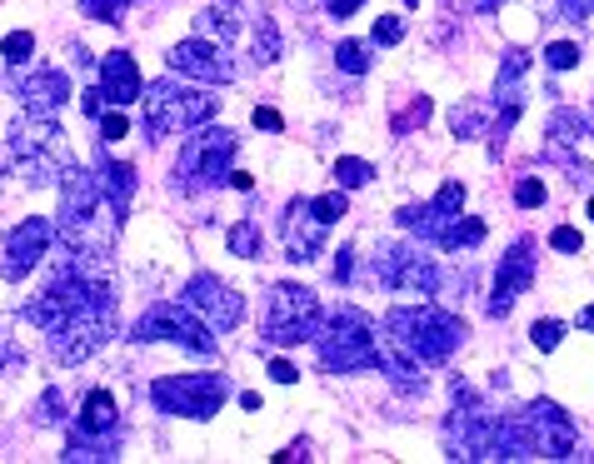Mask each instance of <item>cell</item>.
I'll list each match as a JSON object with an SVG mask.
<instances>
[{"label": "cell", "mask_w": 594, "mask_h": 464, "mask_svg": "<svg viewBox=\"0 0 594 464\" xmlns=\"http://www.w3.org/2000/svg\"><path fill=\"white\" fill-rule=\"evenodd\" d=\"M230 185H235V191H250V185H255V180H250L245 170H230Z\"/></svg>", "instance_id": "obj_50"}, {"label": "cell", "mask_w": 594, "mask_h": 464, "mask_svg": "<svg viewBox=\"0 0 594 464\" xmlns=\"http://www.w3.org/2000/svg\"><path fill=\"white\" fill-rule=\"evenodd\" d=\"M549 245H555L559 255H580L584 240H580V230H574V225H555V230H549Z\"/></svg>", "instance_id": "obj_41"}, {"label": "cell", "mask_w": 594, "mask_h": 464, "mask_svg": "<svg viewBox=\"0 0 594 464\" xmlns=\"http://www.w3.org/2000/svg\"><path fill=\"white\" fill-rule=\"evenodd\" d=\"M96 180H100V195H106L110 210H116V220H125L131 195H135V166H125V160H100Z\"/></svg>", "instance_id": "obj_21"}, {"label": "cell", "mask_w": 594, "mask_h": 464, "mask_svg": "<svg viewBox=\"0 0 594 464\" xmlns=\"http://www.w3.org/2000/svg\"><path fill=\"white\" fill-rule=\"evenodd\" d=\"M360 5H365V0H330V15H335V21H350Z\"/></svg>", "instance_id": "obj_47"}, {"label": "cell", "mask_w": 594, "mask_h": 464, "mask_svg": "<svg viewBox=\"0 0 594 464\" xmlns=\"http://www.w3.org/2000/svg\"><path fill=\"white\" fill-rule=\"evenodd\" d=\"M255 125H260V131H280V125H286V120H280V110H270V106H255Z\"/></svg>", "instance_id": "obj_45"}, {"label": "cell", "mask_w": 594, "mask_h": 464, "mask_svg": "<svg viewBox=\"0 0 594 464\" xmlns=\"http://www.w3.org/2000/svg\"><path fill=\"white\" fill-rule=\"evenodd\" d=\"M116 444L120 435L110 429V435H96V429H71V444H65V460H116Z\"/></svg>", "instance_id": "obj_23"}, {"label": "cell", "mask_w": 594, "mask_h": 464, "mask_svg": "<svg viewBox=\"0 0 594 464\" xmlns=\"http://www.w3.org/2000/svg\"><path fill=\"white\" fill-rule=\"evenodd\" d=\"M325 220L315 215V205L310 200H290V210H286V251H290V260L295 265H305V260H315V255L325 251Z\"/></svg>", "instance_id": "obj_18"}, {"label": "cell", "mask_w": 594, "mask_h": 464, "mask_svg": "<svg viewBox=\"0 0 594 464\" xmlns=\"http://www.w3.org/2000/svg\"><path fill=\"white\" fill-rule=\"evenodd\" d=\"M450 131L460 135V141H475V135L485 131V115H480V106H454L450 110Z\"/></svg>", "instance_id": "obj_33"}, {"label": "cell", "mask_w": 594, "mask_h": 464, "mask_svg": "<svg viewBox=\"0 0 594 464\" xmlns=\"http://www.w3.org/2000/svg\"><path fill=\"white\" fill-rule=\"evenodd\" d=\"M195 30H201L205 40H220V46H226V40L235 36V11H230V5H205V11L195 15Z\"/></svg>", "instance_id": "obj_28"}, {"label": "cell", "mask_w": 594, "mask_h": 464, "mask_svg": "<svg viewBox=\"0 0 594 464\" xmlns=\"http://www.w3.org/2000/svg\"><path fill=\"white\" fill-rule=\"evenodd\" d=\"M255 60H260V65H275V60H280V25L270 21V15H260V21H255Z\"/></svg>", "instance_id": "obj_30"}, {"label": "cell", "mask_w": 594, "mask_h": 464, "mask_svg": "<svg viewBox=\"0 0 594 464\" xmlns=\"http://www.w3.org/2000/svg\"><path fill=\"white\" fill-rule=\"evenodd\" d=\"M100 106H106V96H100V85H96V90H85V115H90V120H100V115H106V110H100Z\"/></svg>", "instance_id": "obj_48"}, {"label": "cell", "mask_w": 594, "mask_h": 464, "mask_svg": "<svg viewBox=\"0 0 594 464\" xmlns=\"http://www.w3.org/2000/svg\"><path fill=\"white\" fill-rule=\"evenodd\" d=\"M125 135H131V120L106 110V115H100V141H125Z\"/></svg>", "instance_id": "obj_42"}, {"label": "cell", "mask_w": 594, "mask_h": 464, "mask_svg": "<svg viewBox=\"0 0 594 464\" xmlns=\"http://www.w3.org/2000/svg\"><path fill=\"white\" fill-rule=\"evenodd\" d=\"M355 251H340L335 255V280H350V270H355V260H350Z\"/></svg>", "instance_id": "obj_49"}, {"label": "cell", "mask_w": 594, "mask_h": 464, "mask_svg": "<svg viewBox=\"0 0 594 464\" xmlns=\"http://www.w3.org/2000/svg\"><path fill=\"white\" fill-rule=\"evenodd\" d=\"M131 340H170V345L191 350V355H215V350H220V334H215L185 300H160V305H150L141 320H135Z\"/></svg>", "instance_id": "obj_6"}, {"label": "cell", "mask_w": 594, "mask_h": 464, "mask_svg": "<svg viewBox=\"0 0 594 464\" xmlns=\"http://www.w3.org/2000/svg\"><path fill=\"white\" fill-rule=\"evenodd\" d=\"M110 334H116V295H110V290H96V295L85 300V305H75L60 325H50V355H56L60 365H81V359H90L106 345Z\"/></svg>", "instance_id": "obj_3"}, {"label": "cell", "mask_w": 594, "mask_h": 464, "mask_svg": "<svg viewBox=\"0 0 594 464\" xmlns=\"http://www.w3.org/2000/svg\"><path fill=\"white\" fill-rule=\"evenodd\" d=\"M60 419H65V394H60V384H50L36 400V425H60Z\"/></svg>", "instance_id": "obj_34"}, {"label": "cell", "mask_w": 594, "mask_h": 464, "mask_svg": "<svg viewBox=\"0 0 594 464\" xmlns=\"http://www.w3.org/2000/svg\"><path fill=\"white\" fill-rule=\"evenodd\" d=\"M50 245H56V220H46V215L21 220V225L5 235V245H0V274H5L11 285L15 280H25V274L50 255Z\"/></svg>", "instance_id": "obj_11"}, {"label": "cell", "mask_w": 594, "mask_h": 464, "mask_svg": "<svg viewBox=\"0 0 594 464\" xmlns=\"http://www.w3.org/2000/svg\"><path fill=\"white\" fill-rule=\"evenodd\" d=\"M270 380H275V384H295L300 369L290 365V359H270Z\"/></svg>", "instance_id": "obj_44"}, {"label": "cell", "mask_w": 594, "mask_h": 464, "mask_svg": "<svg viewBox=\"0 0 594 464\" xmlns=\"http://www.w3.org/2000/svg\"><path fill=\"white\" fill-rule=\"evenodd\" d=\"M315 350H320V365L330 375H355V369H375L380 355V330L365 309L340 305L335 315H325L320 330H315Z\"/></svg>", "instance_id": "obj_2"}, {"label": "cell", "mask_w": 594, "mask_h": 464, "mask_svg": "<svg viewBox=\"0 0 594 464\" xmlns=\"http://www.w3.org/2000/svg\"><path fill=\"white\" fill-rule=\"evenodd\" d=\"M480 11H499V0H480Z\"/></svg>", "instance_id": "obj_52"}, {"label": "cell", "mask_w": 594, "mask_h": 464, "mask_svg": "<svg viewBox=\"0 0 594 464\" xmlns=\"http://www.w3.org/2000/svg\"><path fill=\"white\" fill-rule=\"evenodd\" d=\"M464 320L435 305H400L385 315V340L400 345L415 365H445L464 345Z\"/></svg>", "instance_id": "obj_1"}, {"label": "cell", "mask_w": 594, "mask_h": 464, "mask_svg": "<svg viewBox=\"0 0 594 464\" xmlns=\"http://www.w3.org/2000/svg\"><path fill=\"white\" fill-rule=\"evenodd\" d=\"M480 240H485V220H475V215H454L450 225L440 230L435 245H445V251H475Z\"/></svg>", "instance_id": "obj_25"}, {"label": "cell", "mask_w": 594, "mask_h": 464, "mask_svg": "<svg viewBox=\"0 0 594 464\" xmlns=\"http://www.w3.org/2000/svg\"><path fill=\"white\" fill-rule=\"evenodd\" d=\"M141 65L131 60V50H106L100 56V96L110 106H135L141 100Z\"/></svg>", "instance_id": "obj_19"}, {"label": "cell", "mask_w": 594, "mask_h": 464, "mask_svg": "<svg viewBox=\"0 0 594 464\" xmlns=\"http://www.w3.org/2000/svg\"><path fill=\"white\" fill-rule=\"evenodd\" d=\"M131 0H81V11L90 21H106V25H120V11H125Z\"/></svg>", "instance_id": "obj_35"}, {"label": "cell", "mask_w": 594, "mask_h": 464, "mask_svg": "<svg viewBox=\"0 0 594 464\" xmlns=\"http://www.w3.org/2000/svg\"><path fill=\"white\" fill-rule=\"evenodd\" d=\"M530 285H535V240H514L510 255L499 260L495 295H489V315H495V320H505V315L514 309V300H520Z\"/></svg>", "instance_id": "obj_15"}, {"label": "cell", "mask_w": 594, "mask_h": 464, "mask_svg": "<svg viewBox=\"0 0 594 464\" xmlns=\"http://www.w3.org/2000/svg\"><path fill=\"white\" fill-rule=\"evenodd\" d=\"M530 340H535V350H555L559 340H565V325H559V320H535Z\"/></svg>", "instance_id": "obj_38"}, {"label": "cell", "mask_w": 594, "mask_h": 464, "mask_svg": "<svg viewBox=\"0 0 594 464\" xmlns=\"http://www.w3.org/2000/svg\"><path fill=\"white\" fill-rule=\"evenodd\" d=\"M590 220H594V200H590Z\"/></svg>", "instance_id": "obj_53"}, {"label": "cell", "mask_w": 594, "mask_h": 464, "mask_svg": "<svg viewBox=\"0 0 594 464\" xmlns=\"http://www.w3.org/2000/svg\"><path fill=\"white\" fill-rule=\"evenodd\" d=\"M545 65L549 71H570V65H580V46H574V40H555V46L545 50Z\"/></svg>", "instance_id": "obj_36"}, {"label": "cell", "mask_w": 594, "mask_h": 464, "mask_svg": "<svg viewBox=\"0 0 594 464\" xmlns=\"http://www.w3.org/2000/svg\"><path fill=\"white\" fill-rule=\"evenodd\" d=\"M226 245H230V255H240V260H260L265 255V235H260L255 220H235L230 235H226Z\"/></svg>", "instance_id": "obj_27"}, {"label": "cell", "mask_w": 594, "mask_h": 464, "mask_svg": "<svg viewBox=\"0 0 594 464\" xmlns=\"http://www.w3.org/2000/svg\"><path fill=\"white\" fill-rule=\"evenodd\" d=\"M141 110H145L150 141H160V135H191L195 125H205L215 115V96L191 90V85H175V81H155L141 90Z\"/></svg>", "instance_id": "obj_5"}, {"label": "cell", "mask_w": 594, "mask_h": 464, "mask_svg": "<svg viewBox=\"0 0 594 464\" xmlns=\"http://www.w3.org/2000/svg\"><path fill=\"white\" fill-rule=\"evenodd\" d=\"M404 5H420V0H404Z\"/></svg>", "instance_id": "obj_54"}, {"label": "cell", "mask_w": 594, "mask_h": 464, "mask_svg": "<svg viewBox=\"0 0 594 464\" xmlns=\"http://www.w3.org/2000/svg\"><path fill=\"white\" fill-rule=\"evenodd\" d=\"M520 429H524V440H530V450H535V460H570L574 444H580L574 419L565 415L555 400H535V405L520 415Z\"/></svg>", "instance_id": "obj_10"}, {"label": "cell", "mask_w": 594, "mask_h": 464, "mask_svg": "<svg viewBox=\"0 0 594 464\" xmlns=\"http://www.w3.org/2000/svg\"><path fill=\"white\" fill-rule=\"evenodd\" d=\"M11 155L36 185H60L65 170H71V145H65V131H60L50 115L15 120L11 125Z\"/></svg>", "instance_id": "obj_4"}, {"label": "cell", "mask_w": 594, "mask_h": 464, "mask_svg": "<svg viewBox=\"0 0 594 464\" xmlns=\"http://www.w3.org/2000/svg\"><path fill=\"white\" fill-rule=\"evenodd\" d=\"M235 150L240 141L220 125V131H201L185 141V150H180L175 160V185L180 191H205V185H220V180H230V166H235Z\"/></svg>", "instance_id": "obj_7"}, {"label": "cell", "mask_w": 594, "mask_h": 464, "mask_svg": "<svg viewBox=\"0 0 594 464\" xmlns=\"http://www.w3.org/2000/svg\"><path fill=\"white\" fill-rule=\"evenodd\" d=\"M369 175H375V166L360 160V155H340V160H335V185H340V191H360V185H369Z\"/></svg>", "instance_id": "obj_29"}, {"label": "cell", "mask_w": 594, "mask_h": 464, "mask_svg": "<svg viewBox=\"0 0 594 464\" xmlns=\"http://www.w3.org/2000/svg\"><path fill=\"white\" fill-rule=\"evenodd\" d=\"M315 330H320V300H315V290L275 285L265 340H270V345H300V340H315Z\"/></svg>", "instance_id": "obj_9"}, {"label": "cell", "mask_w": 594, "mask_h": 464, "mask_svg": "<svg viewBox=\"0 0 594 464\" xmlns=\"http://www.w3.org/2000/svg\"><path fill=\"white\" fill-rule=\"evenodd\" d=\"M524 75H530V50L510 46L505 50V60H499V81H495V100H505V106H524L520 96V85Z\"/></svg>", "instance_id": "obj_22"}, {"label": "cell", "mask_w": 594, "mask_h": 464, "mask_svg": "<svg viewBox=\"0 0 594 464\" xmlns=\"http://www.w3.org/2000/svg\"><path fill=\"white\" fill-rule=\"evenodd\" d=\"M590 125H594V115H590Z\"/></svg>", "instance_id": "obj_55"}, {"label": "cell", "mask_w": 594, "mask_h": 464, "mask_svg": "<svg viewBox=\"0 0 594 464\" xmlns=\"http://www.w3.org/2000/svg\"><path fill=\"white\" fill-rule=\"evenodd\" d=\"M375 274H380L390 290H400V295H435V290H440L435 260L410 251V245H385V251L375 255Z\"/></svg>", "instance_id": "obj_12"}, {"label": "cell", "mask_w": 594, "mask_h": 464, "mask_svg": "<svg viewBox=\"0 0 594 464\" xmlns=\"http://www.w3.org/2000/svg\"><path fill=\"white\" fill-rule=\"evenodd\" d=\"M166 60H170V71L175 75H191V81H205V85H230L235 81V60H230V50L220 46V40L191 36V40H180Z\"/></svg>", "instance_id": "obj_14"}, {"label": "cell", "mask_w": 594, "mask_h": 464, "mask_svg": "<svg viewBox=\"0 0 594 464\" xmlns=\"http://www.w3.org/2000/svg\"><path fill=\"white\" fill-rule=\"evenodd\" d=\"M549 135H555V145H580L594 135V125H590V115H580V110H555Z\"/></svg>", "instance_id": "obj_26"}, {"label": "cell", "mask_w": 594, "mask_h": 464, "mask_svg": "<svg viewBox=\"0 0 594 464\" xmlns=\"http://www.w3.org/2000/svg\"><path fill=\"white\" fill-rule=\"evenodd\" d=\"M31 50H36V36H31V30H11V36H5V46H0V56H5V65H11V71H21L25 60H31Z\"/></svg>", "instance_id": "obj_31"}, {"label": "cell", "mask_w": 594, "mask_h": 464, "mask_svg": "<svg viewBox=\"0 0 594 464\" xmlns=\"http://www.w3.org/2000/svg\"><path fill=\"white\" fill-rule=\"evenodd\" d=\"M120 419H116V394L110 390H90L85 394V410H81V429H96V435H110Z\"/></svg>", "instance_id": "obj_24"}, {"label": "cell", "mask_w": 594, "mask_h": 464, "mask_svg": "<svg viewBox=\"0 0 594 464\" xmlns=\"http://www.w3.org/2000/svg\"><path fill=\"white\" fill-rule=\"evenodd\" d=\"M185 305L195 309V315H201L205 325H210L215 334H226V330H235L240 325V315H245V300L235 295V290L226 285V280H220V274H195L191 285H185Z\"/></svg>", "instance_id": "obj_13"}, {"label": "cell", "mask_w": 594, "mask_h": 464, "mask_svg": "<svg viewBox=\"0 0 594 464\" xmlns=\"http://www.w3.org/2000/svg\"><path fill=\"white\" fill-rule=\"evenodd\" d=\"M335 65L350 75H365L369 71V46H360V40H340V50H335Z\"/></svg>", "instance_id": "obj_32"}, {"label": "cell", "mask_w": 594, "mask_h": 464, "mask_svg": "<svg viewBox=\"0 0 594 464\" xmlns=\"http://www.w3.org/2000/svg\"><path fill=\"white\" fill-rule=\"evenodd\" d=\"M429 110H435V106H429V100L420 96L415 106H410V115H400V120H395V131H410V125H425V120H429Z\"/></svg>", "instance_id": "obj_43"}, {"label": "cell", "mask_w": 594, "mask_h": 464, "mask_svg": "<svg viewBox=\"0 0 594 464\" xmlns=\"http://www.w3.org/2000/svg\"><path fill=\"white\" fill-rule=\"evenodd\" d=\"M375 369H380V375H385V380H390L400 394H425V375H420V365H415L410 355H404L400 345H390V340H380Z\"/></svg>", "instance_id": "obj_20"}, {"label": "cell", "mask_w": 594, "mask_h": 464, "mask_svg": "<svg viewBox=\"0 0 594 464\" xmlns=\"http://www.w3.org/2000/svg\"><path fill=\"white\" fill-rule=\"evenodd\" d=\"M514 205H524V210H535V205H545V185H540L535 175H524L520 185H514Z\"/></svg>", "instance_id": "obj_40"}, {"label": "cell", "mask_w": 594, "mask_h": 464, "mask_svg": "<svg viewBox=\"0 0 594 464\" xmlns=\"http://www.w3.org/2000/svg\"><path fill=\"white\" fill-rule=\"evenodd\" d=\"M404 40V21L400 15H380L375 21V46H400Z\"/></svg>", "instance_id": "obj_39"}, {"label": "cell", "mask_w": 594, "mask_h": 464, "mask_svg": "<svg viewBox=\"0 0 594 464\" xmlns=\"http://www.w3.org/2000/svg\"><path fill=\"white\" fill-rule=\"evenodd\" d=\"M580 330H590V334H594V305H584V309H580Z\"/></svg>", "instance_id": "obj_51"}, {"label": "cell", "mask_w": 594, "mask_h": 464, "mask_svg": "<svg viewBox=\"0 0 594 464\" xmlns=\"http://www.w3.org/2000/svg\"><path fill=\"white\" fill-rule=\"evenodd\" d=\"M460 210H464V185H460V180H445L429 205H404L400 225L410 230V235H420V240H440V230L450 225Z\"/></svg>", "instance_id": "obj_16"}, {"label": "cell", "mask_w": 594, "mask_h": 464, "mask_svg": "<svg viewBox=\"0 0 594 464\" xmlns=\"http://www.w3.org/2000/svg\"><path fill=\"white\" fill-rule=\"evenodd\" d=\"M559 11H565V21H584L594 11V0H559Z\"/></svg>", "instance_id": "obj_46"}, {"label": "cell", "mask_w": 594, "mask_h": 464, "mask_svg": "<svg viewBox=\"0 0 594 464\" xmlns=\"http://www.w3.org/2000/svg\"><path fill=\"white\" fill-rule=\"evenodd\" d=\"M15 96H21L25 115H56L65 100H71V75L50 65V71H31L15 75Z\"/></svg>", "instance_id": "obj_17"}, {"label": "cell", "mask_w": 594, "mask_h": 464, "mask_svg": "<svg viewBox=\"0 0 594 464\" xmlns=\"http://www.w3.org/2000/svg\"><path fill=\"white\" fill-rule=\"evenodd\" d=\"M150 400L166 410V415L210 419V415H220V405L230 400V380L226 375H170V380L150 384Z\"/></svg>", "instance_id": "obj_8"}, {"label": "cell", "mask_w": 594, "mask_h": 464, "mask_svg": "<svg viewBox=\"0 0 594 464\" xmlns=\"http://www.w3.org/2000/svg\"><path fill=\"white\" fill-rule=\"evenodd\" d=\"M310 205H315V215H320L325 225H335V220L350 210V205H346V191H340V185H335L330 195H320V200H310Z\"/></svg>", "instance_id": "obj_37"}]
</instances>
